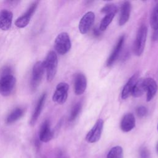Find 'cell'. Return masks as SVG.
Wrapping results in <instances>:
<instances>
[{"instance_id":"1","label":"cell","mask_w":158,"mask_h":158,"mask_svg":"<svg viewBox=\"0 0 158 158\" xmlns=\"http://www.w3.org/2000/svg\"><path fill=\"white\" fill-rule=\"evenodd\" d=\"M15 83L16 79L10 73V69L6 67L0 78V94L3 96H9L14 90Z\"/></svg>"},{"instance_id":"2","label":"cell","mask_w":158,"mask_h":158,"mask_svg":"<svg viewBox=\"0 0 158 158\" xmlns=\"http://www.w3.org/2000/svg\"><path fill=\"white\" fill-rule=\"evenodd\" d=\"M43 63L46 71L47 80L49 81H51L57 72V56L56 53L53 51L49 52Z\"/></svg>"},{"instance_id":"3","label":"cell","mask_w":158,"mask_h":158,"mask_svg":"<svg viewBox=\"0 0 158 158\" xmlns=\"http://www.w3.org/2000/svg\"><path fill=\"white\" fill-rule=\"evenodd\" d=\"M148 34V28L145 25H142L138 28L134 42L133 51L136 56H140L143 52Z\"/></svg>"},{"instance_id":"4","label":"cell","mask_w":158,"mask_h":158,"mask_svg":"<svg viewBox=\"0 0 158 158\" xmlns=\"http://www.w3.org/2000/svg\"><path fill=\"white\" fill-rule=\"evenodd\" d=\"M71 48V41L68 33L62 32L55 39L54 49L59 54L67 53Z\"/></svg>"},{"instance_id":"5","label":"cell","mask_w":158,"mask_h":158,"mask_svg":"<svg viewBox=\"0 0 158 158\" xmlns=\"http://www.w3.org/2000/svg\"><path fill=\"white\" fill-rule=\"evenodd\" d=\"M44 71L43 63L41 61L36 62L33 67L30 87L33 91H35L40 85Z\"/></svg>"},{"instance_id":"6","label":"cell","mask_w":158,"mask_h":158,"mask_svg":"<svg viewBox=\"0 0 158 158\" xmlns=\"http://www.w3.org/2000/svg\"><path fill=\"white\" fill-rule=\"evenodd\" d=\"M69 89V86L67 83H59L56 86V90L52 96L53 101L59 104H64L67 99Z\"/></svg>"},{"instance_id":"7","label":"cell","mask_w":158,"mask_h":158,"mask_svg":"<svg viewBox=\"0 0 158 158\" xmlns=\"http://www.w3.org/2000/svg\"><path fill=\"white\" fill-rule=\"evenodd\" d=\"M104 122L101 118H99L93 128L88 131L86 136V140L90 143H96L101 138L102 129H103Z\"/></svg>"},{"instance_id":"8","label":"cell","mask_w":158,"mask_h":158,"mask_svg":"<svg viewBox=\"0 0 158 158\" xmlns=\"http://www.w3.org/2000/svg\"><path fill=\"white\" fill-rule=\"evenodd\" d=\"M38 4V1H35L31 4L29 8L27 9L26 12L18 19L15 22V25L18 28H22L25 27L30 22V19L35 12L36 7Z\"/></svg>"},{"instance_id":"9","label":"cell","mask_w":158,"mask_h":158,"mask_svg":"<svg viewBox=\"0 0 158 158\" xmlns=\"http://www.w3.org/2000/svg\"><path fill=\"white\" fill-rule=\"evenodd\" d=\"M94 14L91 11L86 12L82 17V18L80 20L78 25V29L81 34H85L89 31L94 23Z\"/></svg>"},{"instance_id":"10","label":"cell","mask_w":158,"mask_h":158,"mask_svg":"<svg viewBox=\"0 0 158 158\" xmlns=\"http://www.w3.org/2000/svg\"><path fill=\"white\" fill-rule=\"evenodd\" d=\"M74 92L77 95L83 94L87 85L86 78L84 74L81 73H77L74 79Z\"/></svg>"},{"instance_id":"11","label":"cell","mask_w":158,"mask_h":158,"mask_svg":"<svg viewBox=\"0 0 158 158\" xmlns=\"http://www.w3.org/2000/svg\"><path fill=\"white\" fill-rule=\"evenodd\" d=\"M13 14L11 11L3 9L0 12V29L4 31L8 30L12 25Z\"/></svg>"},{"instance_id":"12","label":"cell","mask_w":158,"mask_h":158,"mask_svg":"<svg viewBox=\"0 0 158 158\" xmlns=\"http://www.w3.org/2000/svg\"><path fill=\"white\" fill-rule=\"evenodd\" d=\"M53 137V132L51 130L50 123L48 120H46L42 123L40 133H39V138L40 139L42 142H48Z\"/></svg>"},{"instance_id":"13","label":"cell","mask_w":158,"mask_h":158,"mask_svg":"<svg viewBox=\"0 0 158 158\" xmlns=\"http://www.w3.org/2000/svg\"><path fill=\"white\" fill-rule=\"evenodd\" d=\"M124 41H125V36H124V35H122L118 39L117 44L114 47L112 53L110 54V55L109 56V57L107 60L106 65L107 67L112 66L113 65V64L115 62V61L116 60V59H117V57L121 51V49L123 47Z\"/></svg>"},{"instance_id":"14","label":"cell","mask_w":158,"mask_h":158,"mask_svg":"<svg viewBox=\"0 0 158 158\" xmlns=\"http://www.w3.org/2000/svg\"><path fill=\"white\" fill-rule=\"evenodd\" d=\"M138 77L139 73L136 72L131 78H130L128 81L126 83V84L123 88L121 93V96L123 99H127L131 95L133 88L136 82L137 81V80H138Z\"/></svg>"},{"instance_id":"15","label":"cell","mask_w":158,"mask_h":158,"mask_svg":"<svg viewBox=\"0 0 158 158\" xmlns=\"http://www.w3.org/2000/svg\"><path fill=\"white\" fill-rule=\"evenodd\" d=\"M135 126V118L133 114H125L120 122V128L124 132H128L133 129Z\"/></svg>"},{"instance_id":"16","label":"cell","mask_w":158,"mask_h":158,"mask_svg":"<svg viewBox=\"0 0 158 158\" xmlns=\"http://www.w3.org/2000/svg\"><path fill=\"white\" fill-rule=\"evenodd\" d=\"M158 86L156 81L152 78H146V91L147 101H151L156 95Z\"/></svg>"},{"instance_id":"17","label":"cell","mask_w":158,"mask_h":158,"mask_svg":"<svg viewBox=\"0 0 158 158\" xmlns=\"http://www.w3.org/2000/svg\"><path fill=\"white\" fill-rule=\"evenodd\" d=\"M46 93H43L41 96L39 98L38 101V102L36 104V107L34 110V112H33V114H32V116L31 117V119H30V125H34L36 123V122L37 121L41 111H42V109H43V107L44 105V102H45V101H46Z\"/></svg>"},{"instance_id":"18","label":"cell","mask_w":158,"mask_h":158,"mask_svg":"<svg viewBox=\"0 0 158 158\" xmlns=\"http://www.w3.org/2000/svg\"><path fill=\"white\" fill-rule=\"evenodd\" d=\"M131 12V4L129 1H125L122 6L118 19L119 25L122 26L129 20Z\"/></svg>"},{"instance_id":"19","label":"cell","mask_w":158,"mask_h":158,"mask_svg":"<svg viewBox=\"0 0 158 158\" xmlns=\"http://www.w3.org/2000/svg\"><path fill=\"white\" fill-rule=\"evenodd\" d=\"M146 91V78H139L135 84L131 95L133 97L138 98L143 94Z\"/></svg>"},{"instance_id":"20","label":"cell","mask_w":158,"mask_h":158,"mask_svg":"<svg viewBox=\"0 0 158 158\" xmlns=\"http://www.w3.org/2000/svg\"><path fill=\"white\" fill-rule=\"evenodd\" d=\"M24 113V110L20 107H17L14 109L7 116L6 118V123L8 124L12 123L19 118H20Z\"/></svg>"},{"instance_id":"21","label":"cell","mask_w":158,"mask_h":158,"mask_svg":"<svg viewBox=\"0 0 158 158\" xmlns=\"http://www.w3.org/2000/svg\"><path fill=\"white\" fill-rule=\"evenodd\" d=\"M150 25L155 30L158 28V2L154 5L150 17Z\"/></svg>"},{"instance_id":"22","label":"cell","mask_w":158,"mask_h":158,"mask_svg":"<svg viewBox=\"0 0 158 158\" xmlns=\"http://www.w3.org/2000/svg\"><path fill=\"white\" fill-rule=\"evenodd\" d=\"M123 149L119 146H116L111 148L109 151L107 158H123Z\"/></svg>"},{"instance_id":"23","label":"cell","mask_w":158,"mask_h":158,"mask_svg":"<svg viewBox=\"0 0 158 158\" xmlns=\"http://www.w3.org/2000/svg\"><path fill=\"white\" fill-rule=\"evenodd\" d=\"M115 16V14H106L101 20L100 25H99V30L100 31H104L107 29L109 24L112 22L114 17Z\"/></svg>"},{"instance_id":"24","label":"cell","mask_w":158,"mask_h":158,"mask_svg":"<svg viewBox=\"0 0 158 158\" xmlns=\"http://www.w3.org/2000/svg\"><path fill=\"white\" fill-rule=\"evenodd\" d=\"M81 104L80 102H77L73 106L70 111V114L69 118V121L72 122L75 120V118L77 117L78 115L79 114L81 110Z\"/></svg>"},{"instance_id":"25","label":"cell","mask_w":158,"mask_h":158,"mask_svg":"<svg viewBox=\"0 0 158 158\" xmlns=\"http://www.w3.org/2000/svg\"><path fill=\"white\" fill-rule=\"evenodd\" d=\"M117 11V6L114 4H106L101 10V12L104 14H115Z\"/></svg>"},{"instance_id":"26","label":"cell","mask_w":158,"mask_h":158,"mask_svg":"<svg viewBox=\"0 0 158 158\" xmlns=\"http://www.w3.org/2000/svg\"><path fill=\"white\" fill-rule=\"evenodd\" d=\"M136 113L139 117H143L146 116L148 114V109L146 107L143 106H140L136 108Z\"/></svg>"},{"instance_id":"27","label":"cell","mask_w":158,"mask_h":158,"mask_svg":"<svg viewBox=\"0 0 158 158\" xmlns=\"http://www.w3.org/2000/svg\"><path fill=\"white\" fill-rule=\"evenodd\" d=\"M149 152L146 148H143L140 151V156L141 158H148Z\"/></svg>"},{"instance_id":"28","label":"cell","mask_w":158,"mask_h":158,"mask_svg":"<svg viewBox=\"0 0 158 158\" xmlns=\"http://www.w3.org/2000/svg\"><path fill=\"white\" fill-rule=\"evenodd\" d=\"M152 39L153 41H158V28L154 30V32L152 36Z\"/></svg>"},{"instance_id":"29","label":"cell","mask_w":158,"mask_h":158,"mask_svg":"<svg viewBox=\"0 0 158 158\" xmlns=\"http://www.w3.org/2000/svg\"><path fill=\"white\" fill-rule=\"evenodd\" d=\"M93 35L96 37H98V36H100V30H99V29L98 30L97 28H94L93 30Z\"/></svg>"},{"instance_id":"30","label":"cell","mask_w":158,"mask_h":158,"mask_svg":"<svg viewBox=\"0 0 158 158\" xmlns=\"http://www.w3.org/2000/svg\"><path fill=\"white\" fill-rule=\"evenodd\" d=\"M57 158H65V157L64 156V155L62 154V153L60 152L58 156H57Z\"/></svg>"},{"instance_id":"31","label":"cell","mask_w":158,"mask_h":158,"mask_svg":"<svg viewBox=\"0 0 158 158\" xmlns=\"http://www.w3.org/2000/svg\"><path fill=\"white\" fill-rule=\"evenodd\" d=\"M157 151L158 152V143H157Z\"/></svg>"},{"instance_id":"32","label":"cell","mask_w":158,"mask_h":158,"mask_svg":"<svg viewBox=\"0 0 158 158\" xmlns=\"http://www.w3.org/2000/svg\"><path fill=\"white\" fill-rule=\"evenodd\" d=\"M157 130H158V124H157Z\"/></svg>"}]
</instances>
